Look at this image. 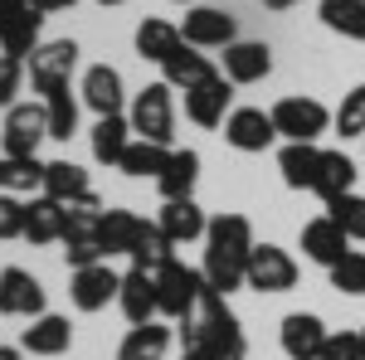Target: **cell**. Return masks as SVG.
<instances>
[{"instance_id":"1","label":"cell","mask_w":365,"mask_h":360,"mask_svg":"<svg viewBox=\"0 0 365 360\" xmlns=\"http://www.w3.org/2000/svg\"><path fill=\"white\" fill-rule=\"evenodd\" d=\"M180 341H185V351H210V356H220V360H244L249 356V341H244L239 317L229 312L225 292H215L210 282H205V292H200L195 312L180 317Z\"/></svg>"},{"instance_id":"2","label":"cell","mask_w":365,"mask_h":360,"mask_svg":"<svg viewBox=\"0 0 365 360\" xmlns=\"http://www.w3.org/2000/svg\"><path fill=\"white\" fill-rule=\"evenodd\" d=\"M249 253H253V224L244 215H215L210 229H205V282L215 292H234L244 287V273H249Z\"/></svg>"},{"instance_id":"3","label":"cell","mask_w":365,"mask_h":360,"mask_svg":"<svg viewBox=\"0 0 365 360\" xmlns=\"http://www.w3.org/2000/svg\"><path fill=\"white\" fill-rule=\"evenodd\" d=\"M175 88L161 78V83H146L132 98V112H127V122H132V132L141 141H156V146H170L175 141V98H170Z\"/></svg>"},{"instance_id":"4","label":"cell","mask_w":365,"mask_h":360,"mask_svg":"<svg viewBox=\"0 0 365 360\" xmlns=\"http://www.w3.org/2000/svg\"><path fill=\"white\" fill-rule=\"evenodd\" d=\"M200 292H205V273L190 268V263H180V258L156 273V302H161V317H170V322L190 317L195 302H200Z\"/></svg>"},{"instance_id":"5","label":"cell","mask_w":365,"mask_h":360,"mask_svg":"<svg viewBox=\"0 0 365 360\" xmlns=\"http://www.w3.org/2000/svg\"><path fill=\"white\" fill-rule=\"evenodd\" d=\"M244 287H253V292H292L297 287V258L278 244H253Z\"/></svg>"},{"instance_id":"6","label":"cell","mask_w":365,"mask_h":360,"mask_svg":"<svg viewBox=\"0 0 365 360\" xmlns=\"http://www.w3.org/2000/svg\"><path fill=\"white\" fill-rule=\"evenodd\" d=\"M39 29H44V10L34 0H10L0 10V54L29 58L39 49Z\"/></svg>"},{"instance_id":"7","label":"cell","mask_w":365,"mask_h":360,"mask_svg":"<svg viewBox=\"0 0 365 360\" xmlns=\"http://www.w3.org/2000/svg\"><path fill=\"white\" fill-rule=\"evenodd\" d=\"M73 68H78V44L73 39H49L29 54V83H34V93H54V88H68Z\"/></svg>"},{"instance_id":"8","label":"cell","mask_w":365,"mask_h":360,"mask_svg":"<svg viewBox=\"0 0 365 360\" xmlns=\"http://www.w3.org/2000/svg\"><path fill=\"white\" fill-rule=\"evenodd\" d=\"M49 137V112H44V98L39 103H15L5 108V156H34V146Z\"/></svg>"},{"instance_id":"9","label":"cell","mask_w":365,"mask_h":360,"mask_svg":"<svg viewBox=\"0 0 365 360\" xmlns=\"http://www.w3.org/2000/svg\"><path fill=\"white\" fill-rule=\"evenodd\" d=\"M273 127L287 141H317L331 127V112L317 98H282V103H273Z\"/></svg>"},{"instance_id":"10","label":"cell","mask_w":365,"mask_h":360,"mask_svg":"<svg viewBox=\"0 0 365 360\" xmlns=\"http://www.w3.org/2000/svg\"><path fill=\"white\" fill-rule=\"evenodd\" d=\"M180 39H185L190 49H229V44L239 39V25H234L229 10L195 5V10L185 15V25H180Z\"/></svg>"},{"instance_id":"11","label":"cell","mask_w":365,"mask_h":360,"mask_svg":"<svg viewBox=\"0 0 365 360\" xmlns=\"http://www.w3.org/2000/svg\"><path fill=\"white\" fill-rule=\"evenodd\" d=\"M225 141L234 151H268L273 141H278V127H273V112L263 108H234L225 117Z\"/></svg>"},{"instance_id":"12","label":"cell","mask_w":365,"mask_h":360,"mask_svg":"<svg viewBox=\"0 0 365 360\" xmlns=\"http://www.w3.org/2000/svg\"><path fill=\"white\" fill-rule=\"evenodd\" d=\"M0 317H44V287L25 268H0Z\"/></svg>"},{"instance_id":"13","label":"cell","mask_w":365,"mask_h":360,"mask_svg":"<svg viewBox=\"0 0 365 360\" xmlns=\"http://www.w3.org/2000/svg\"><path fill=\"white\" fill-rule=\"evenodd\" d=\"M122 292V273H113L108 263H93V268H73V282H68V297L78 312H103L108 302H117Z\"/></svg>"},{"instance_id":"14","label":"cell","mask_w":365,"mask_h":360,"mask_svg":"<svg viewBox=\"0 0 365 360\" xmlns=\"http://www.w3.org/2000/svg\"><path fill=\"white\" fill-rule=\"evenodd\" d=\"M229 103H234V83H229L225 73H215V78H205L200 88L185 93V117L195 127H225Z\"/></svg>"},{"instance_id":"15","label":"cell","mask_w":365,"mask_h":360,"mask_svg":"<svg viewBox=\"0 0 365 360\" xmlns=\"http://www.w3.org/2000/svg\"><path fill=\"white\" fill-rule=\"evenodd\" d=\"M327 326H322V317H312V312H292V317H282V356L287 360H322V346H327Z\"/></svg>"},{"instance_id":"16","label":"cell","mask_w":365,"mask_h":360,"mask_svg":"<svg viewBox=\"0 0 365 360\" xmlns=\"http://www.w3.org/2000/svg\"><path fill=\"white\" fill-rule=\"evenodd\" d=\"M273 73V49L263 39H234L225 49V78L229 83H263Z\"/></svg>"},{"instance_id":"17","label":"cell","mask_w":365,"mask_h":360,"mask_svg":"<svg viewBox=\"0 0 365 360\" xmlns=\"http://www.w3.org/2000/svg\"><path fill=\"white\" fill-rule=\"evenodd\" d=\"M302 253H307L312 263H322V268L331 273L341 258L351 253V239H346V229H341L331 215H322V220H312L307 229H302Z\"/></svg>"},{"instance_id":"18","label":"cell","mask_w":365,"mask_h":360,"mask_svg":"<svg viewBox=\"0 0 365 360\" xmlns=\"http://www.w3.org/2000/svg\"><path fill=\"white\" fill-rule=\"evenodd\" d=\"M117 307H122V317L132 322V326H146V322H156V277L132 268V273H122V292H117Z\"/></svg>"},{"instance_id":"19","label":"cell","mask_w":365,"mask_h":360,"mask_svg":"<svg viewBox=\"0 0 365 360\" xmlns=\"http://www.w3.org/2000/svg\"><path fill=\"white\" fill-rule=\"evenodd\" d=\"M68 346H73V326H68V317H54V312L34 317L20 331V351H29V356H63Z\"/></svg>"},{"instance_id":"20","label":"cell","mask_w":365,"mask_h":360,"mask_svg":"<svg viewBox=\"0 0 365 360\" xmlns=\"http://www.w3.org/2000/svg\"><path fill=\"white\" fill-rule=\"evenodd\" d=\"M122 98H127V88H122V73H117L113 63H93L83 73V103L98 112V117L122 112Z\"/></svg>"},{"instance_id":"21","label":"cell","mask_w":365,"mask_h":360,"mask_svg":"<svg viewBox=\"0 0 365 360\" xmlns=\"http://www.w3.org/2000/svg\"><path fill=\"white\" fill-rule=\"evenodd\" d=\"M278 170L287 190H312L317 185V170H322V151L317 141H287L278 151Z\"/></svg>"},{"instance_id":"22","label":"cell","mask_w":365,"mask_h":360,"mask_svg":"<svg viewBox=\"0 0 365 360\" xmlns=\"http://www.w3.org/2000/svg\"><path fill=\"white\" fill-rule=\"evenodd\" d=\"M156 224H161V234H166L175 249L205 239V229H210V220H205V210H200L195 200H166V210H161Z\"/></svg>"},{"instance_id":"23","label":"cell","mask_w":365,"mask_h":360,"mask_svg":"<svg viewBox=\"0 0 365 360\" xmlns=\"http://www.w3.org/2000/svg\"><path fill=\"white\" fill-rule=\"evenodd\" d=\"M195 180H200V151H170L166 170L156 175V190L161 200H195Z\"/></svg>"},{"instance_id":"24","label":"cell","mask_w":365,"mask_h":360,"mask_svg":"<svg viewBox=\"0 0 365 360\" xmlns=\"http://www.w3.org/2000/svg\"><path fill=\"white\" fill-rule=\"evenodd\" d=\"M161 73H166V83L175 88V93H190V88H200L205 78H215V63L200 54V49L180 44V49H175V54L161 63Z\"/></svg>"},{"instance_id":"25","label":"cell","mask_w":365,"mask_h":360,"mask_svg":"<svg viewBox=\"0 0 365 360\" xmlns=\"http://www.w3.org/2000/svg\"><path fill=\"white\" fill-rule=\"evenodd\" d=\"M25 239L29 244H54V239H63V205H58V200H49V195H29Z\"/></svg>"},{"instance_id":"26","label":"cell","mask_w":365,"mask_h":360,"mask_svg":"<svg viewBox=\"0 0 365 360\" xmlns=\"http://www.w3.org/2000/svg\"><path fill=\"white\" fill-rule=\"evenodd\" d=\"M127 146H132V122H127L122 112H113V117H98V122H93V161L117 166Z\"/></svg>"},{"instance_id":"27","label":"cell","mask_w":365,"mask_h":360,"mask_svg":"<svg viewBox=\"0 0 365 360\" xmlns=\"http://www.w3.org/2000/svg\"><path fill=\"white\" fill-rule=\"evenodd\" d=\"M312 190L322 195L327 205L341 200V195H351L356 190V161L346 151H322V170H317V185Z\"/></svg>"},{"instance_id":"28","label":"cell","mask_w":365,"mask_h":360,"mask_svg":"<svg viewBox=\"0 0 365 360\" xmlns=\"http://www.w3.org/2000/svg\"><path fill=\"white\" fill-rule=\"evenodd\" d=\"M39 195H49L58 205H73V200L93 195V185H88L83 166H73V161H49V166H44V190Z\"/></svg>"},{"instance_id":"29","label":"cell","mask_w":365,"mask_h":360,"mask_svg":"<svg viewBox=\"0 0 365 360\" xmlns=\"http://www.w3.org/2000/svg\"><path fill=\"white\" fill-rule=\"evenodd\" d=\"M180 44H185L180 39V25H170V20H141L137 25V54L151 58V63H166Z\"/></svg>"},{"instance_id":"30","label":"cell","mask_w":365,"mask_h":360,"mask_svg":"<svg viewBox=\"0 0 365 360\" xmlns=\"http://www.w3.org/2000/svg\"><path fill=\"white\" fill-rule=\"evenodd\" d=\"M170 263H175V244L161 234V224H141V239H137V249H132V268L156 277Z\"/></svg>"},{"instance_id":"31","label":"cell","mask_w":365,"mask_h":360,"mask_svg":"<svg viewBox=\"0 0 365 360\" xmlns=\"http://www.w3.org/2000/svg\"><path fill=\"white\" fill-rule=\"evenodd\" d=\"M44 166L39 156H0V190L10 195H34L44 190Z\"/></svg>"},{"instance_id":"32","label":"cell","mask_w":365,"mask_h":360,"mask_svg":"<svg viewBox=\"0 0 365 360\" xmlns=\"http://www.w3.org/2000/svg\"><path fill=\"white\" fill-rule=\"evenodd\" d=\"M170 351V326L161 322H146V326H132L127 341L117 346V360H161Z\"/></svg>"},{"instance_id":"33","label":"cell","mask_w":365,"mask_h":360,"mask_svg":"<svg viewBox=\"0 0 365 360\" xmlns=\"http://www.w3.org/2000/svg\"><path fill=\"white\" fill-rule=\"evenodd\" d=\"M322 25L341 34V39H356L365 44V0H322Z\"/></svg>"},{"instance_id":"34","label":"cell","mask_w":365,"mask_h":360,"mask_svg":"<svg viewBox=\"0 0 365 360\" xmlns=\"http://www.w3.org/2000/svg\"><path fill=\"white\" fill-rule=\"evenodd\" d=\"M141 215H132V210H103V249H108V258L113 253H127L132 258V249H137L141 239Z\"/></svg>"},{"instance_id":"35","label":"cell","mask_w":365,"mask_h":360,"mask_svg":"<svg viewBox=\"0 0 365 360\" xmlns=\"http://www.w3.org/2000/svg\"><path fill=\"white\" fill-rule=\"evenodd\" d=\"M166 161H170V146H156V141H132L127 151H122V161H117V170L122 175H132V180H156L161 170H166Z\"/></svg>"},{"instance_id":"36","label":"cell","mask_w":365,"mask_h":360,"mask_svg":"<svg viewBox=\"0 0 365 360\" xmlns=\"http://www.w3.org/2000/svg\"><path fill=\"white\" fill-rule=\"evenodd\" d=\"M44 112H49V137L54 141H68L73 132H78V98H73L68 88L44 93Z\"/></svg>"},{"instance_id":"37","label":"cell","mask_w":365,"mask_h":360,"mask_svg":"<svg viewBox=\"0 0 365 360\" xmlns=\"http://www.w3.org/2000/svg\"><path fill=\"white\" fill-rule=\"evenodd\" d=\"M331 127H336V137H365V83L351 88L346 98H341V108L331 112Z\"/></svg>"},{"instance_id":"38","label":"cell","mask_w":365,"mask_h":360,"mask_svg":"<svg viewBox=\"0 0 365 360\" xmlns=\"http://www.w3.org/2000/svg\"><path fill=\"white\" fill-rule=\"evenodd\" d=\"M327 215L346 229V239H361V244H365V195H356V190L341 195V200L327 205Z\"/></svg>"},{"instance_id":"39","label":"cell","mask_w":365,"mask_h":360,"mask_svg":"<svg viewBox=\"0 0 365 360\" xmlns=\"http://www.w3.org/2000/svg\"><path fill=\"white\" fill-rule=\"evenodd\" d=\"M331 287L346 292V297H365V253L361 249H351L336 268H331Z\"/></svg>"},{"instance_id":"40","label":"cell","mask_w":365,"mask_h":360,"mask_svg":"<svg viewBox=\"0 0 365 360\" xmlns=\"http://www.w3.org/2000/svg\"><path fill=\"white\" fill-rule=\"evenodd\" d=\"M25 83V58L0 54V108H15V93Z\"/></svg>"},{"instance_id":"41","label":"cell","mask_w":365,"mask_h":360,"mask_svg":"<svg viewBox=\"0 0 365 360\" xmlns=\"http://www.w3.org/2000/svg\"><path fill=\"white\" fill-rule=\"evenodd\" d=\"M322 360H365L361 331H331L327 346H322Z\"/></svg>"},{"instance_id":"42","label":"cell","mask_w":365,"mask_h":360,"mask_svg":"<svg viewBox=\"0 0 365 360\" xmlns=\"http://www.w3.org/2000/svg\"><path fill=\"white\" fill-rule=\"evenodd\" d=\"M0 239H25V205L10 190H0Z\"/></svg>"},{"instance_id":"43","label":"cell","mask_w":365,"mask_h":360,"mask_svg":"<svg viewBox=\"0 0 365 360\" xmlns=\"http://www.w3.org/2000/svg\"><path fill=\"white\" fill-rule=\"evenodd\" d=\"M44 15H54V10H68V5H78V0H34Z\"/></svg>"},{"instance_id":"44","label":"cell","mask_w":365,"mask_h":360,"mask_svg":"<svg viewBox=\"0 0 365 360\" xmlns=\"http://www.w3.org/2000/svg\"><path fill=\"white\" fill-rule=\"evenodd\" d=\"M268 10H292V5H302V0H263Z\"/></svg>"},{"instance_id":"45","label":"cell","mask_w":365,"mask_h":360,"mask_svg":"<svg viewBox=\"0 0 365 360\" xmlns=\"http://www.w3.org/2000/svg\"><path fill=\"white\" fill-rule=\"evenodd\" d=\"M180 360H220V356H210V351H185Z\"/></svg>"},{"instance_id":"46","label":"cell","mask_w":365,"mask_h":360,"mask_svg":"<svg viewBox=\"0 0 365 360\" xmlns=\"http://www.w3.org/2000/svg\"><path fill=\"white\" fill-rule=\"evenodd\" d=\"M0 360H20V351L15 346H0Z\"/></svg>"},{"instance_id":"47","label":"cell","mask_w":365,"mask_h":360,"mask_svg":"<svg viewBox=\"0 0 365 360\" xmlns=\"http://www.w3.org/2000/svg\"><path fill=\"white\" fill-rule=\"evenodd\" d=\"M98 5H122V0H98Z\"/></svg>"},{"instance_id":"48","label":"cell","mask_w":365,"mask_h":360,"mask_svg":"<svg viewBox=\"0 0 365 360\" xmlns=\"http://www.w3.org/2000/svg\"><path fill=\"white\" fill-rule=\"evenodd\" d=\"M361 346H365V326H361Z\"/></svg>"},{"instance_id":"49","label":"cell","mask_w":365,"mask_h":360,"mask_svg":"<svg viewBox=\"0 0 365 360\" xmlns=\"http://www.w3.org/2000/svg\"><path fill=\"white\" fill-rule=\"evenodd\" d=\"M5 5H10V0H0V10H5Z\"/></svg>"},{"instance_id":"50","label":"cell","mask_w":365,"mask_h":360,"mask_svg":"<svg viewBox=\"0 0 365 360\" xmlns=\"http://www.w3.org/2000/svg\"><path fill=\"white\" fill-rule=\"evenodd\" d=\"M175 5H185V0H175Z\"/></svg>"}]
</instances>
